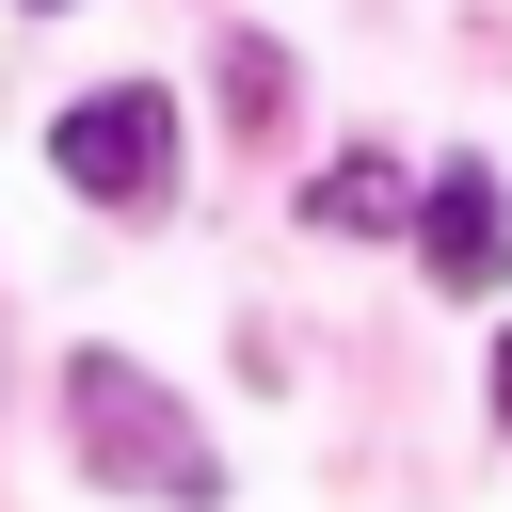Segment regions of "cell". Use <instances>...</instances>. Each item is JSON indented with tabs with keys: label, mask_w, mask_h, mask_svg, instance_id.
Returning a JSON list of instances; mask_svg holds the SVG:
<instances>
[{
	"label": "cell",
	"mask_w": 512,
	"mask_h": 512,
	"mask_svg": "<svg viewBox=\"0 0 512 512\" xmlns=\"http://www.w3.org/2000/svg\"><path fill=\"white\" fill-rule=\"evenodd\" d=\"M64 448H80V480L160 496V512H208V496H224L208 432H192V416L160 400V368H128V352H64Z\"/></svg>",
	"instance_id": "obj_1"
},
{
	"label": "cell",
	"mask_w": 512,
	"mask_h": 512,
	"mask_svg": "<svg viewBox=\"0 0 512 512\" xmlns=\"http://www.w3.org/2000/svg\"><path fill=\"white\" fill-rule=\"evenodd\" d=\"M48 160H64V192H96V208H160V192H176V96H160V80L64 96V112H48Z\"/></svg>",
	"instance_id": "obj_2"
},
{
	"label": "cell",
	"mask_w": 512,
	"mask_h": 512,
	"mask_svg": "<svg viewBox=\"0 0 512 512\" xmlns=\"http://www.w3.org/2000/svg\"><path fill=\"white\" fill-rule=\"evenodd\" d=\"M416 272L432 288H496L512 272V208H496V160H448V176H416Z\"/></svg>",
	"instance_id": "obj_3"
},
{
	"label": "cell",
	"mask_w": 512,
	"mask_h": 512,
	"mask_svg": "<svg viewBox=\"0 0 512 512\" xmlns=\"http://www.w3.org/2000/svg\"><path fill=\"white\" fill-rule=\"evenodd\" d=\"M304 224H320V240H400V224H416V176H400L384 144H352V160L304 176Z\"/></svg>",
	"instance_id": "obj_4"
},
{
	"label": "cell",
	"mask_w": 512,
	"mask_h": 512,
	"mask_svg": "<svg viewBox=\"0 0 512 512\" xmlns=\"http://www.w3.org/2000/svg\"><path fill=\"white\" fill-rule=\"evenodd\" d=\"M224 112H240L256 144L288 128V48H272V32H240V48H224Z\"/></svg>",
	"instance_id": "obj_5"
},
{
	"label": "cell",
	"mask_w": 512,
	"mask_h": 512,
	"mask_svg": "<svg viewBox=\"0 0 512 512\" xmlns=\"http://www.w3.org/2000/svg\"><path fill=\"white\" fill-rule=\"evenodd\" d=\"M496 432H512V336H496Z\"/></svg>",
	"instance_id": "obj_6"
},
{
	"label": "cell",
	"mask_w": 512,
	"mask_h": 512,
	"mask_svg": "<svg viewBox=\"0 0 512 512\" xmlns=\"http://www.w3.org/2000/svg\"><path fill=\"white\" fill-rule=\"evenodd\" d=\"M32 16H48V0H32Z\"/></svg>",
	"instance_id": "obj_7"
}]
</instances>
